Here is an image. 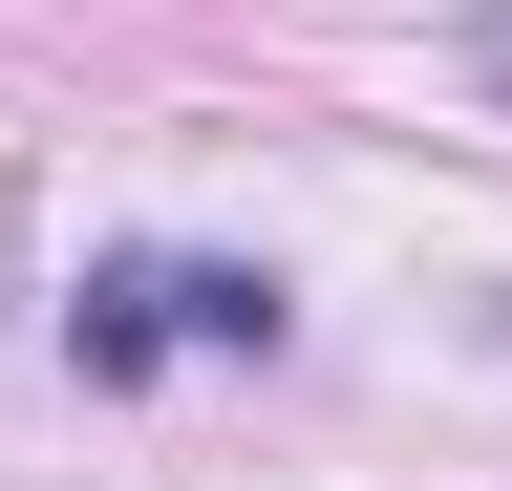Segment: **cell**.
<instances>
[{"mask_svg": "<svg viewBox=\"0 0 512 491\" xmlns=\"http://www.w3.org/2000/svg\"><path fill=\"white\" fill-rule=\"evenodd\" d=\"M299 299L256 278V257H86V299H64V363L86 385H150L171 342H214V363H278Z\"/></svg>", "mask_w": 512, "mask_h": 491, "instance_id": "1", "label": "cell"}]
</instances>
